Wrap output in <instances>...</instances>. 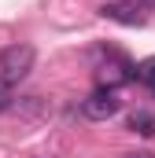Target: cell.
Returning a JSON list of instances; mask_svg holds the SVG:
<instances>
[{"label": "cell", "mask_w": 155, "mask_h": 158, "mask_svg": "<svg viewBox=\"0 0 155 158\" xmlns=\"http://www.w3.org/2000/svg\"><path fill=\"white\" fill-rule=\"evenodd\" d=\"M33 70V48L30 44H11L0 52V74L4 81H22Z\"/></svg>", "instance_id": "6da1fadb"}, {"label": "cell", "mask_w": 155, "mask_h": 158, "mask_svg": "<svg viewBox=\"0 0 155 158\" xmlns=\"http://www.w3.org/2000/svg\"><path fill=\"white\" fill-rule=\"evenodd\" d=\"M118 110H122V99H118L115 88H96L92 96L81 99V114L89 121H107V118H115Z\"/></svg>", "instance_id": "7a4b0ae2"}, {"label": "cell", "mask_w": 155, "mask_h": 158, "mask_svg": "<svg viewBox=\"0 0 155 158\" xmlns=\"http://www.w3.org/2000/svg\"><path fill=\"white\" fill-rule=\"evenodd\" d=\"M100 15H104V19H115V22H122V26H144L140 7L129 4V0H111V4H104Z\"/></svg>", "instance_id": "3957f363"}, {"label": "cell", "mask_w": 155, "mask_h": 158, "mask_svg": "<svg viewBox=\"0 0 155 158\" xmlns=\"http://www.w3.org/2000/svg\"><path fill=\"white\" fill-rule=\"evenodd\" d=\"M129 129L140 132V136H152V132H155V114H148V110H133V114H129Z\"/></svg>", "instance_id": "277c9868"}, {"label": "cell", "mask_w": 155, "mask_h": 158, "mask_svg": "<svg viewBox=\"0 0 155 158\" xmlns=\"http://www.w3.org/2000/svg\"><path fill=\"white\" fill-rule=\"evenodd\" d=\"M133 70H137V77L144 81V85L152 88V96H155V55H152V59H144L140 66H133Z\"/></svg>", "instance_id": "5b68a950"}, {"label": "cell", "mask_w": 155, "mask_h": 158, "mask_svg": "<svg viewBox=\"0 0 155 158\" xmlns=\"http://www.w3.org/2000/svg\"><path fill=\"white\" fill-rule=\"evenodd\" d=\"M7 107H11V96H7V88L0 85V110H7Z\"/></svg>", "instance_id": "8992f818"}, {"label": "cell", "mask_w": 155, "mask_h": 158, "mask_svg": "<svg viewBox=\"0 0 155 158\" xmlns=\"http://www.w3.org/2000/svg\"><path fill=\"white\" fill-rule=\"evenodd\" d=\"M122 158H155L152 151H137V155H122Z\"/></svg>", "instance_id": "52a82bcc"}]
</instances>
